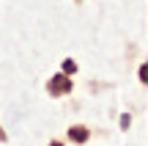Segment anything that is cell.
<instances>
[{"label":"cell","instance_id":"3957f363","mask_svg":"<svg viewBox=\"0 0 148 146\" xmlns=\"http://www.w3.org/2000/svg\"><path fill=\"white\" fill-rule=\"evenodd\" d=\"M63 72H66V75H71V72H77V64H74V61H66V64H63Z\"/></svg>","mask_w":148,"mask_h":146},{"label":"cell","instance_id":"7a4b0ae2","mask_svg":"<svg viewBox=\"0 0 148 146\" xmlns=\"http://www.w3.org/2000/svg\"><path fill=\"white\" fill-rule=\"evenodd\" d=\"M88 138H90V130H88V127H82V124L69 127V141L71 143H85Z\"/></svg>","mask_w":148,"mask_h":146},{"label":"cell","instance_id":"8992f818","mask_svg":"<svg viewBox=\"0 0 148 146\" xmlns=\"http://www.w3.org/2000/svg\"><path fill=\"white\" fill-rule=\"evenodd\" d=\"M49 146H63V143H60V141H49Z\"/></svg>","mask_w":148,"mask_h":146},{"label":"cell","instance_id":"277c9868","mask_svg":"<svg viewBox=\"0 0 148 146\" xmlns=\"http://www.w3.org/2000/svg\"><path fill=\"white\" fill-rule=\"evenodd\" d=\"M148 80V66H140V83Z\"/></svg>","mask_w":148,"mask_h":146},{"label":"cell","instance_id":"6da1fadb","mask_svg":"<svg viewBox=\"0 0 148 146\" xmlns=\"http://www.w3.org/2000/svg\"><path fill=\"white\" fill-rule=\"evenodd\" d=\"M71 77L66 75V72H58L55 77H49V83H47V91H49V97H66V94L71 91Z\"/></svg>","mask_w":148,"mask_h":146},{"label":"cell","instance_id":"5b68a950","mask_svg":"<svg viewBox=\"0 0 148 146\" xmlns=\"http://www.w3.org/2000/svg\"><path fill=\"white\" fill-rule=\"evenodd\" d=\"M0 141H5V130H3V127H0Z\"/></svg>","mask_w":148,"mask_h":146}]
</instances>
